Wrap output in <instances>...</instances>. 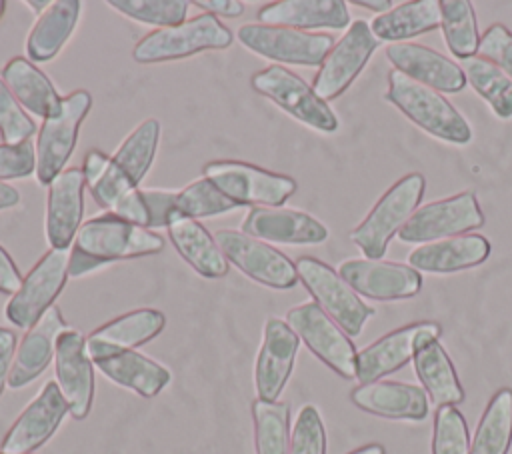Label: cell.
Wrapping results in <instances>:
<instances>
[{"label": "cell", "instance_id": "obj_54", "mask_svg": "<svg viewBox=\"0 0 512 454\" xmlns=\"http://www.w3.org/2000/svg\"><path fill=\"white\" fill-rule=\"evenodd\" d=\"M30 8H34V12L40 16V14H44L46 10H48V6L52 4V2H48V0H28L26 2Z\"/></svg>", "mask_w": 512, "mask_h": 454}, {"label": "cell", "instance_id": "obj_20", "mask_svg": "<svg viewBox=\"0 0 512 454\" xmlns=\"http://www.w3.org/2000/svg\"><path fill=\"white\" fill-rule=\"evenodd\" d=\"M56 384L68 402L70 416L84 420L94 400V362L86 338L78 330H64L56 340Z\"/></svg>", "mask_w": 512, "mask_h": 454}, {"label": "cell", "instance_id": "obj_55", "mask_svg": "<svg viewBox=\"0 0 512 454\" xmlns=\"http://www.w3.org/2000/svg\"><path fill=\"white\" fill-rule=\"evenodd\" d=\"M4 12H6V2H4V0H0V18L4 16Z\"/></svg>", "mask_w": 512, "mask_h": 454}, {"label": "cell", "instance_id": "obj_47", "mask_svg": "<svg viewBox=\"0 0 512 454\" xmlns=\"http://www.w3.org/2000/svg\"><path fill=\"white\" fill-rule=\"evenodd\" d=\"M16 334L14 330H8L4 326H0V396L8 384V376L12 370V362H14V354H16Z\"/></svg>", "mask_w": 512, "mask_h": 454}, {"label": "cell", "instance_id": "obj_35", "mask_svg": "<svg viewBox=\"0 0 512 454\" xmlns=\"http://www.w3.org/2000/svg\"><path fill=\"white\" fill-rule=\"evenodd\" d=\"M512 444V388H500L486 404L476 432L470 440V454H508Z\"/></svg>", "mask_w": 512, "mask_h": 454}, {"label": "cell", "instance_id": "obj_1", "mask_svg": "<svg viewBox=\"0 0 512 454\" xmlns=\"http://www.w3.org/2000/svg\"><path fill=\"white\" fill-rule=\"evenodd\" d=\"M164 238L154 230L140 228L114 212H104L82 222L70 252L68 276L78 278L118 260L158 254Z\"/></svg>", "mask_w": 512, "mask_h": 454}, {"label": "cell", "instance_id": "obj_22", "mask_svg": "<svg viewBox=\"0 0 512 454\" xmlns=\"http://www.w3.org/2000/svg\"><path fill=\"white\" fill-rule=\"evenodd\" d=\"M84 174L80 168H66L48 186L46 238L50 248L68 250L82 226Z\"/></svg>", "mask_w": 512, "mask_h": 454}, {"label": "cell", "instance_id": "obj_29", "mask_svg": "<svg viewBox=\"0 0 512 454\" xmlns=\"http://www.w3.org/2000/svg\"><path fill=\"white\" fill-rule=\"evenodd\" d=\"M168 238L180 258L204 278H224L230 270L216 238L194 218L178 216L170 222Z\"/></svg>", "mask_w": 512, "mask_h": 454}, {"label": "cell", "instance_id": "obj_8", "mask_svg": "<svg viewBox=\"0 0 512 454\" xmlns=\"http://www.w3.org/2000/svg\"><path fill=\"white\" fill-rule=\"evenodd\" d=\"M250 84L258 94L272 100L298 122L320 132H334L338 128V118L328 102L288 68L280 64L266 66L252 74Z\"/></svg>", "mask_w": 512, "mask_h": 454}, {"label": "cell", "instance_id": "obj_33", "mask_svg": "<svg viewBox=\"0 0 512 454\" xmlns=\"http://www.w3.org/2000/svg\"><path fill=\"white\" fill-rule=\"evenodd\" d=\"M440 28V0H410L384 14H378L370 22V30L376 40L402 42Z\"/></svg>", "mask_w": 512, "mask_h": 454}, {"label": "cell", "instance_id": "obj_3", "mask_svg": "<svg viewBox=\"0 0 512 454\" xmlns=\"http://www.w3.org/2000/svg\"><path fill=\"white\" fill-rule=\"evenodd\" d=\"M424 190L426 180L422 174L412 172L402 176L378 198L366 218L350 232V240L368 260H382L390 238L396 236L418 210Z\"/></svg>", "mask_w": 512, "mask_h": 454}, {"label": "cell", "instance_id": "obj_7", "mask_svg": "<svg viewBox=\"0 0 512 454\" xmlns=\"http://www.w3.org/2000/svg\"><path fill=\"white\" fill-rule=\"evenodd\" d=\"M298 280L310 292L314 302L348 334L358 336L366 320L374 314L352 286L326 262L314 256H300L296 262Z\"/></svg>", "mask_w": 512, "mask_h": 454}, {"label": "cell", "instance_id": "obj_42", "mask_svg": "<svg viewBox=\"0 0 512 454\" xmlns=\"http://www.w3.org/2000/svg\"><path fill=\"white\" fill-rule=\"evenodd\" d=\"M432 454H470V434L456 406H438L432 430Z\"/></svg>", "mask_w": 512, "mask_h": 454}, {"label": "cell", "instance_id": "obj_9", "mask_svg": "<svg viewBox=\"0 0 512 454\" xmlns=\"http://www.w3.org/2000/svg\"><path fill=\"white\" fill-rule=\"evenodd\" d=\"M286 324L330 370L346 380L356 378L358 352L350 336L314 300L290 308Z\"/></svg>", "mask_w": 512, "mask_h": 454}, {"label": "cell", "instance_id": "obj_40", "mask_svg": "<svg viewBox=\"0 0 512 454\" xmlns=\"http://www.w3.org/2000/svg\"><path fill=\"white\" fill-rule=\"evenodd\" d=\"M240 208L234 200L222 194L204 176L190 182L184 190L176 194V212L184 218H206L216 214H226Z\"/></svg>", "mask_w": 512, "mask_h": 454}, {"label": "cell", "instance_id": "obj_18", "mask_svg": "<svg viewBox=\"0 0 512 454\" xmlns=\"http://www.w3.org/2000/svg\"><path fill=\"white\" fill-rule=\"evenodd\" d=\"M338 274L358 296L372 300H404L422 288V274L402 262L350 258L338 266Z\"/></svg>", "mask_w": 512, "mask_h": 454}, {"label": "cell", "instance_id": "obj_4", "mask_svg": "<svg viewBox=\"0 0 512 454\" xmlns=\"http://www.w3.org/2000/svg\"><path fill=\"white\" fill-rule=\"evenodd\" d=\"M158 142L160 122L156 118L144 120L126 136L122 146L108 160L102 178L90 188L100 208H114L126 192L138 188L156 158Z\"/></svg>", "mask_w": 512, "mask_h": 454}, {"label": "cell", "instance_id": "obj_27", "mask_svg": "<svg viewBox=\"0 0 512 454\" xmlns=\"http://www.w3.org/2000/svg\"><path fill=\"white\" fill-rule=\"evenodd\" d=\"M258 22L268 26H286L296 30L350 26V12L342 0H276L258 10Z\"/></svg>", "mask_w": 512, "mask_h": 454}, {"label": "cell", "instance_id": "obj_45", "mask_svg": "<svg viewBox=\"0 0 512 454\" xmlns=\"http://www.w3.org/2000/svg\"><path fill=\"white\" fill-rule=\"evenodd\" d=\"M36 174V146L32 140L22 144H0V182Z\"/></svg>", "mask_w": 512, "mask_h": 454}, {"label": "cell", "instance_id": "obj_49", "mask_svg": "<svg viewBox=\"0 0 512 454\" xmlns=\"http://www.w3.org/2000/svg\"><path fill=\"white\" fill-rule=\"evenodd\" d=\"M110 156L100 152V150H90L86 156H84V162H82V174H84V180L88 184V188H92L104 174L106 170V164H108Z\"/></svg>", "mask_w": 512, "mask_h": 454}, {"label": "cell", "instance_id": "obj_44", "mask_svg": "<svg viewBox=\"0 0 512 454\" xmlns=\"http://www.w3.org/2000/svg\"><path fill=\"white\" fill-rule=\"evenodd\" d=\"M288 454H326V430L316 406L306 404L298 412Z\"/></svg>", "mask_w": 512, "mask_h": 454}, {"label": "cell", "instance_id": "obj_21", "mask_svg": "<svg viewBox=\"0 0 512 454\" xmlns=\"http://www.w3.org/2000/svg\"><path fill=\"white\" fill-rule=\"evenodd\" d=\"M300 348V338L286 320L270 318L264 326V338L256 356L254 386L260 400L276 402L282 394Z\"/></svg>", "mask_w": 512, "mask_h": 454}, {"label": "cell", "instance_id": "obj_31", "mask_svg": "<svg viewBox=\"0 0 512 454\" xmlns=\"http://www.w3.org/2000/svg\"><path fill=\"white\" fill-rule=\"evenodd\" d=\"M82 4L78 0H56L34 22L26 38V54L34 62H48L60 54L72 36Z\"/></svg>", "mask_w": 512, "mask_h": 454}, {"label": "cell", "instance_id": "obj_28", "mask_svg": "<svg viewBox=\"0 0 512 454\" xmlns=\"http://www.w3.org/2000/svg\"><path fill=\"white\" fill-rule=\"evenodd\" d=\"M490 256V242L482 234H460L420 244L408 256L418 272L448 274L482 264Z\"/></svg>", "mask_w": 512, "mask_h": 454}, {"label": "cell", "instance_id": "obj_39", "mask_svg": "<svg viewBox=\"0 0 512 454\" xmlns=\"http://www.w3.org/2000/svg\"><path fill=\"white\" fill-rule=\"evenodd\" d=\"M440 28L456 58L476 56L480 32L470 0H440Z\"/></svg>", "mask_w": 512, "mask_h": 454}, {"label": "cell", "instance_id": "obj_13", "mask_svg": "<svg viewBox=\"0 0 512 454\" xmlns=\"http://www.w3.org/2000/svg\"><path fill=\"white\" fill-rule=\"evenodd\" d=\"M214 238L228 264L254 282L274 290H290L298 284L296 264L274 246L234 228L216 230Z\"/></svg>", "mask_w": 512, "mask_h": 454}, {"label": "cell", "instance_id": "obj_12", "mask_svg": "<svg viewBox=\"0 0 512 454\" xmlns=\"http://www.w3.org/2000/svg\"><path fill=\"white\" fill-rule=\"evenodd\" d=\"M68 250L50 248L24 276L18 292L8 300L4 316L16 328L30 330L60 296L68 280Z\"/></svg>", "mask_w": 512, "mask_h": 454}, {"label": "cell", "instance_id": "obj_6", "mask_svg": "<svg viewBox=\"0 0 512 454\" xmlns=\"http://www.w3.org/2000/svg\"><path fill=\"white\" fill-rule=\"evenodd\" d=\"M202 174L240 208H280L296 192L294 178L240 160H212Z\"/></svg>", "mask_w": 512, "mask_h": 454}, {"label": "cell", "instance_id": "obj_36", "mask_svg": "<svg viewBox=\"0 0 512 454\" xmlns=\"http://www.w3.org/2000/svg\"><path fill=\"white\" fill-rule=\"evenodd\" d=\"M176 194L178 192L168 190L134 188L116 202L112 212L146 230L168 228L170 222L180 216L176 212Z\"/></svg>", "mask_w": 512, "mask_h": 454}, {"label": "cell", "instance_id": "obj_30", "mask_svg": "<svg viewBox=\"0 0 512 454\" xmlns=\"http://www.w3.org/2000/svg\"><path fill=\"white\" fill-rule=\"evenodd\" d=\"M2 80L16 96L22 108L44 120L62 110V96L56 92L50 78L36 68L28 58L14 56L2 68Z\"/></svg>", "mask_w": 512, "mask_h": 454}, {"label": "cell", "instance_id": "obj_46", "mask_svg": "<svg viewBox=\"0 0 512 454\" xmlns=\"http://www.w3.org/2000/svg\"><path fill=\"white\" fill-rule=\"evenodd\" d=\"M478 56L490 60L512 78V32L500 22L488 26L480 36Z\"/></svg>", "mask_w": 512, "mask_h": 454}, {"label": "cell", "instance_id": "obj_37", "mask_svg": "<svg viewBox=\"0 0 512 454\" xmlns=\"http://www.w3.org/2000/svg\"><path fill=\"white\" fill-rule=\"evenodd\" d=\"M466 82L490 104L498 118H512V78L482 56L460 60Z\"/></svg>", "mask_w": 512, "mask_h": 454}, {"label": "cell", "instance_id": "obj_10", "mask_svg": "<svg viewBox=\"0 0 512 454\" xmlns=\"http://www.w3.org/2000/svg\"><path fill=\"white\" fill-rule=\"evenodd\" d=\"M92 108V96L86 90H74L62 100V110L44 120L36 138V180L42 186L64 172L70 160L82 120Z\"/></svg>", "mask_w": 512, "mask_h": 454}, {"label": "cell", "instance_id": "obj_32", "mask_svg": "<svg viewBox=\"0 0 512 454\" xmlns=\"http://www.w3.org/2000/svg\"><path fill=\"white\" fill-rule=\"evenodd\" d=\"M414 372L426 396L438 406H456L464 400V388L456 368L438 340L426 342L412 358Z\"/></svg>", "mask_w": 512, "mask_h": 454}, {"label": "cell", "instance_id": "obj_41", "mask_svg": "<svg viewBox=\"0 0 512 454\" xmlns=\"http://www.w3.org/2000/svg\"><path fill=\"white\" fill-rule=\"evenodd\" d=\"M108 6L136 22L170 28L186 22L190 4L186 0H110Z\"/></svg>", "mask_w": 512, "mask_h": 454}, {"label": "cell", "instance_id": "obj_51", "mask_svg": "<svg viewBox=\"0 0 512 454\" xmlns=\"http://www.w3.org/2000/svg\"><path fill=\"white\" fill-rule=\"evenodd\" d=\"M18 204H20V192L10 184L0 182V210H10Z\"/></svg>", "mask_w": 512, "mask_h": 454}, {"label": "cell", "instance_id": "obj_48", "mask_svg": "<svg viewBox=\"0 0 512 454\" xmlns=\"http://www.w3.org/2000/svg\"><path fill=\"white\" fill-rule=\"evenodd\" d=\"M22 274L12 256L0 246V294L14 296L22 284Z\"/></svg>", "mask_w": 512, "mask_h": 454}, {"label": "cell", "instance_id": "obj_34", "mask_svg": "<svg viewBox=\"0 0 512 454\" xmlns=\"http://www.w3.org/2000/svg\"><path fill=\"white\" fill-rule=\"evenodd\" d=\"M164 326L166 316L160 310L138 308L98 326L96 330H92L86 342L136 350L138 346L156 338L164 330Z\"/></svg>", "mask_w": 512, "mask_h": 454}, {"label": "cell", "instance_id": "obj_25", "mask_svg": "<svg viewBox=\"0 0 512 454\" xmlns=\"http://www.w3.org/2000/svg\"><path fill=\"white\" fill-rule=\"evenodd\" d=\"M64 330H68V324L60 308L52 306L20 340L8 376L10 388L28 386L48 368L56 352V340Z\"/></svg>", "mask_w": 512, "mask_h": 454}, {"label": "cell", "instance_id": "obj_17", "mask_svg": "<svg viewBox=\"0 0 512 454\" xmlns=\"http://www.w3.org/2000/svg\"><path fill=\"white\" fill-rule=\"evenodd\" d=\"M66 414H70V408L56 380L46 382L38 396L20 412L4 434L0 452L32 454L54 436Z\"/></svg>", "mask_w": 512, "mask_h": 454}, {"label": "cell", "instance_id": "obj_11", "mask_svg": "<svg viewBox=\"0 0 512 454\" xmlns=\"http://www.w3.org/2000/svg\"><path fill=\"white\" fill-rule=\"evenodd\" d=\"M236 36L250 52L294 66H320L334 46V38L324 32H304L260 22L240 26Z\"/></svg>", "mask_w": 512, "mask_h": 454}, {"label": "cell", "instance_id": "obj_38", "mask_svg": "<svg viewBox=\"0 0 512 454\" xmlns=\"http://www.w3.org/2000/svg\"><path fill=\"white\" fill-rule=\"evenodd\" d=\"M256 454H288L290 448V406L288 402H252Z\"/></svg>", "mask_w": 512, "mask_h": 454}, {"label": "cell", "instance_id": "obj_23", "mask_svg": "<svg viewBox=\"0 0 512 454\" xmlns=\"http://www.w3.org/2000/svg\"><path fill=\"white\" fill-rule=\"evenodd\" d=\"M386 56L394 64V70L436 92L454 94L460 92L466 84V76L460 64L428 46L396 42L386 48Z\"/></svg>", "mask_w": 512, "mask_h": 454}, {"label": "cell", "instance_id": "obj_43", "mask_svg": "<svg viewBox=\"0 0 512 454\" xmlns=\"http://www.w3.org/2000/svg\"><path fill=\"white\" fill-rule=\"evenodd\" d=\"M36 132L34 120L24 112L16 96L0 76V138L4 144H22Z\"/></svg>", "mask_w": 512, "mask_h": 454}, {"label": "cell", "instance_id": "obj_53", "mask_svg": "<svg viewBox=\"0 0 512 454\" xmlns=\"http://www.w3.org/2000/svg\"><path fill=\"white\" fill-rule=\"evenodd\" d=\"M348 454H386V450H384V446L372 442V444H364V446H360V448H356Z\"/></svg>", "mask_w": 512, "mask_h": 454}, {"label": "cell", "instance_id": "obj_24", "mask_svg": "<svg viewBox=\"0 0 512 454\" xmlns=\"http://www.w3.org/2000/svg\"><path fill=\"white\" fill-rule=\"evenodd\" d=\"M242 232L274 244H322L328 228L314 216L290 208H252L242 222Z\"/></svg>", "mask_w": 512, "mask_h": 454}, {"label": "cell", "instance_id": "obj_15", "mask_svg": "<svg viewBox=\"0 0 512 454\" xmlns=\"http://www.w3.org/2000/svg\"><path fill=\"white\" fill-rule=\"evenodd\" d=\"M376 48L378 40L372 34L370 24L364 20L350 22L344 36L334 42L332 50L320 64L312 82V90L324 102L338 98L358 78Z\"/></svg>", "mask_w": 512, "mask_h": 454}, {"label": "cell", "instance_id": "obj_14", "mask_svg": "<svg viewBox=\"0 0 512 454\" xmlns=\"http://www.w3.org/2000/svg\"><path fill=\"white\" fill-rule=\"evenodd\" d=\"M484 224V212L474 192H458L418 208L396 234L406 244H428L460 236Z\"/></svg>", "mask_w": 512, "mask_h": 454}, {"label": "cell", "instance_id": "obj_56", "mask_svg": "<svg viewBox=\"0 0 512 454\" xmlns=\"http://www.w3.org/2000/svg\"><path fill=\"white\" fill-rule=\"evenodd\" d=\"M0 454H4V452H0ZM32 454H34V452H32Z\"/></svg>", "mask_w": 512, "mask_h": 454}, {"label": "cell", "instance_id": "obj_16", "mask_svg": "<svg viewBox=\"0 0 512 454\" xmlns=\"http://www.w3.org/2000/svg\"><path fill=\"white\" fill-rule=\"evenodd\" d=\"M440 334L442 328L438 322L422 320L380 336L370 346L358 352L356 380L360 384H368L400 370L426 342L438 340Z\"/></svg>", "mask_w": 512, "mask_h": 454}, {"label": "cell", "instance_id": "obj_50", "mask_svg": "<svg viewBox=\"0 0 512 454\" xmlns=\"http://www.w3.org/2000/svg\"><path fill=\"white\" fill-rule=\"evenodd\" d=\"M198 8L206 10V14L212 16H224V18H238L244 14V4L238 0H196Z\"/></svg>", "mask_w": 512, "mask_h": 454}, {"label": "cell", "instance_id": "obj_5", "mask_svg": "<svg viewBox=\"0 0 512 454\" xmlns=\"http://www.w3.org/2000/svg\"><path fill=\"white\" fill-rule=\"evenodd\" d=\"M232 44V32L212 14H198L178 26L158 28L140 38L132 58L140 64L188 58L206 50H224Z\"/></svg>", "mask_w": 512, "mask_h": 454}, {"label": "cell", "instance_id": "obj_19", "mask_svg": "<svg viewBox=\"0 0 512 454\" xmlns=\"http://www.w3.org/2000/svg\"><path fill=\"white\" fill-rule=\"evenodd\" d=\"M88 354L94 366L114 384L136 392L142 398L158 396L172 380V374L160 362L140 354L138 350L116 348L106 344H90Z\"/></svg>", "mask_w": 512, "mask_h": 454}, {"label": "cell", "instance_id": "obj_2", "mask_svg": "<svg viewBox=\"0 0 512 454\" xmlns=\"http://www.w3.org/2000/svg\"><path fill=\"white\" fill-rule=\"evenodd\" d=\"M386 100L392 102L418 128L438 140L450 144H468L472 140L468 122L452 102H448L440 92L408 78L398 70L388 74Z\"/></svg>", "mask_w": 512, "mask_h": 454}, {"label": "cell", "instance_id": "obj_26", "mask_svg": "<svg viewBox=\"0 0 512 454\" xmlns=\"http://www.w3.org/2000/svg\"><path fill=\"white\" fill-rule=\"evenodd\" d=\"M350 400L364 412L392 420H424L428 416V396L422 388L404 382L376 380L360 384L350 392Z\"/></svg>", "mask_w": 512, "mask_h": 454}, {"label": "cell", "instance_id": "obj_52", "mask_svg": "<svg viewBox=\"0 0 512 454\" xmlns=\"http://www.w3.org/2000/svg\"><path fill=\"white\" fill-rule=\"evenodd\" d=\"M352 4L360 6V8H368V10H374V12H388L392 8V2L390 0H354Z\"/></svg>", "mask_w": 512, "mask_h": 454}]
</instances>
